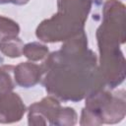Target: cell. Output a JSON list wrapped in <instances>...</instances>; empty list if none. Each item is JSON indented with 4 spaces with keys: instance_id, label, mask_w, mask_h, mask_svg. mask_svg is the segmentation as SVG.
<instances>
[{
    "instance_id": "6da1fadb",
    "label": "cell",
    "mask_w": 126,
    "mask_h": 126,
    "mask_svg": "<svg viewBox=\"0 0 126 126\" xmlns=\"http://www.w3.org/2000/svg\"><path fill=\"white\" fill-rule=\"evenodd\" d=\"M68 40L43 62L41 70L46 73V91L59 98L76 101L99 90L103 82L96 75L95 56L88 50L85 32Z\"/></svg>"
},
{
    "instance_id": "7a4b0ae2",
    "label": "cell",
    "mask_w": 126,
    "mask_h": 126,
    "mask_svg": "<svg viewBox=\"0 0 126 126\" xmlns=\"http://www.w3.org/2000/svg\"><path fill=\"white\" fill-rule=\"evenodd\" d=\"M103 14V22L96 32L99 74L103 83L114 88L124 80V57L119 50V38L124 37V6L116 0H107Z\"/></svg>"
},
{
    "instance_id": "3957f363",
    "label": "cell",
    "mask_w": 126,
    "mask_h": 126,
    "mask_svg": "<svg viewBox=\"0 0 126 126\" xmlns=\"http://www.w3.org/2000/svg\"><path fill=\"white\" fill-rule=\"evenodd\" d=\"M92 0H58V13L37 27L36 36L45 42H54L81 33Z\"/></svg>"
},
{
    "instance_id": "277c9868",
    "label": "cell",
    "mask_w": 126,
    "mask_h": 126,
    "mask_svg": "<svg viewBox=\"0 0 126 126\" xmlns=\"http://www.w3.org/2000/svg\"><path fill=\"white\" fill-rule=\"evenodd\" d=\"M25 105L17 94L9 92L0 94V122L18 121L25 113Z\"/></svg>"
},
{
    "instance_id": "5b68a950",
    "label": "cell",
    "mask_w": 126,
    "mask_h": 126,
    "mask_svg": "<svg viewBox=\"0 0 126 126\" xmlns=\"http://www.w3.org/2000/svg\"><path fill=\"white\" fill-rule=\"evenodd\" d=\"M14 69L15 79L17 83L25 88L32 87L33 85H35L39 81L42 73L41 67L30 62L21 63Z\"/></svg>"
},
{
    "instance_id": "8992f818",
    "label": "cell",
    "mask_w": 126,
    "mask_h": 126,
    "mask_svg": "<svg viewBox=\"0 0 126 126\" xmlns=\"http://www.w3.org/2000/svg\"><path fill=\"white\" fill-rule=\"evenodd\" d=\"M21 45H22V41L17 36L7 37V38L1 39L0 50L4 54H6V56H9L12 58L20 57L22 55V49H23Z\"/></svg>"
},
{
    "instance_id": "52a82bcc",
    "label": "cell",
    "mask_w": 126,
    "mask_h": 126,
    "mask_svg": "<svg viewBox=\"0 0 126 126\" xmlns=\"http://www.w3.org/2000/svg\"><path fill=\"white\" fill-rule=\"evenodd\" d=\"M47 53H48V48L36 42L29 43L23 46V49H22V54H24L26 57L33 61L41 60L47 55Z\"/></svg>"
},
{
    "instance_id": "ba28073f",
    "label": "cell",
    "mask_w": 126,
    "mask_h": 126,
    "mask_svg": "<svg viewBox=\"0 0 126 126\" xmlns=\"http://www.w3.org/2000/svg\"><path fill=\"white\" fill-rule=\"evenodd\" d=\"M14 69L13 66H2L0 67V94L10 92L14 88L10 72Z\"/></svg>"
}]
</instances>
